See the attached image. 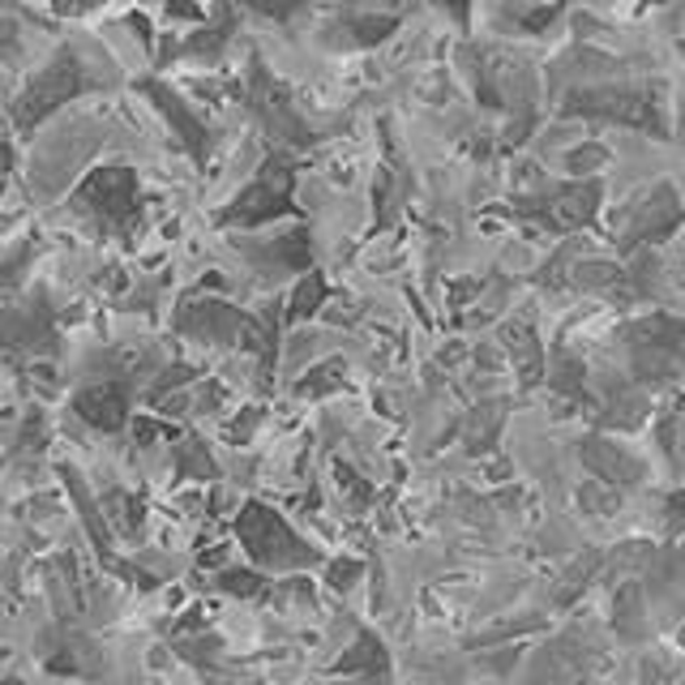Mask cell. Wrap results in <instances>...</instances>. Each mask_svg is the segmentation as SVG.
<instances>
[{"label": "cell", "instance_id": "6da1fadb", "mask_svg": "<svg viewBox=\"0 0 685 685\" xmlns=\"http://www.w3.org/2000/svg\"><path fill=\"white\" fill-rule=\"evenodd\" d=\"M86 90V69L82 60L74 52H60L52 56V65L35 78V82L22 90V99L13 104V125L22 129V134H30L39 120H48L60 104H69V99H78Z\"/></svg>", "mask_w": 685, "mask_h": 685}, {"label": "cell", "instance_id": "7a4b0ae2", "mask_svg": "<svg viewBox=\"0 0 685 685\" xmlns=\"http://www.w3.org/2000/svg\"><path fill=\"white\" fill-rule=\"evenodd\" d=\"M292 167H287V159H271V164L262 167L257 176H253V185H248L227 211L219 215V223H227V227H257V223L274 219V215H287L292 211Z\"/></svg>", "mask_w": 685, "mask_h": 685}, {"label": "cell", "instance_id": "3957f363", "mask_svg": "<svg viewBox=\"0 0 685 685\" xmlns=\"http://www.w3.org/2000/svg\"><path fill=\"white\" fill-rule=\"evenodd\" d=\"M78 202L104 227H129L137 219V176L129 167H99L82 180Z\"/></svg>", "mask_w": 685, "mask_h": 685}, {"label": "cell", "instance_id": "277c9868", "mask_svg": "<svg viewBox=\"0 0 685 685\" xmlns=\"http://www.w3.org/2000/svg\"><path fill=\"white\" fill-rule=\"evenodd\" d=\"M248 104H253L257 120H262L278 141H309V129H304V120L296 116V108H292L287 90L274 82L262 65H253V78H248Z\"/></svg>", "mask_w": 685, "mask_h": 685}, {"label": "cell", "instance_id": "5b68a950", "mask_svg": "<svg viewBox=\"0 0 685 685\" xmlns=\"http://www.w3.org/2000/svg\"><path fill=\"white\" fill-rule=\"evenodd\" d=\"M596 206H600V185H561V189H552L548 197L536 202V215L548 223V227H557V232H575V227H587V223L596 219Z\"/></svg>", "mask_w": 685, "mask_h": 685}, {"label": "cell", "instance_id": "8992f818", "mask_svg": "<svg viewBox=\"0 0 685 685\" xmlns=\"http://www.w3.org/2000/svg\"><path fill=\"white\" fill-rule=\"evenodd\" d=\"M570 108L587 111V116H608V120H626V125H638V129H656L659 134V116L656 104L638 99L630 90H591V95H578Z\"/></svg>", "mask_w": 685, "mask_h": 685}, {"label": "cell", "instance_id": "52a82bcc", "mask_svg": "<svg viewBox=\"0 0 685 685\" xmlns=\"http://www.w3.org/2000/svg\"><path fill=\"white\" fill-rule=\"evenodd\" d=\"M146 90V99L155 104V108L164 111L167 125H176V134H180V141L193 150V159H206V146H211V137H206V125L193 116L189 108H185V99L176 95V90H167L164 82H146L141 86Z\"/></svg>", "mask_w": 685, "mask_h": 685}, {"label": "cell", "instance_id": "ba28073f", "mask_svg": "<svg viewBox=\"0 0 685 685\" xmlns=\"http://www.w3.org/2000/svg\"><path fill=\"white\" fill-rule=\"evenodd\" d=\"M78 411H82L95 429H120V420H125V394L116 385L86 390V394H78Z\"/></svg>", "mask_w": 685, "mask_h": 685}, {"label": "cell", "instance_id": "9c48e42d", "mask_svg": "<svg viewBox=\"0 0 685 685\" xmlns=\"http://www.w3.org/2000/svg\"><path fill=\"white\" fill-rule=\"evenodd\" d=\"M326 301V283H322V274H309L301 287H296V301H292V317H309L317 304Z\"/></svg>", "mask_w": 685, "mask_h": 685}, {"label": "cell", "instance_id": "30bf717a", "mask_svg": "<svg viewBox=\"0 0 685 685\" xmlns=\"http://www.w3.org/2000/svg\"><path fill=\"white\" fill-rule=\"evenodd\" d=\"M227 13H219V27H211V30H202V35H193L189 39V48L185 52H193V56H215L219 52V43L227 39Z\"/></svg>", "mask_w": 685, "mask_h": 685}, {"label": "cell", "instance_id": "8fae6325", "mask_svg": "<svg viewBox=\"0 0 685 685\" xmlns=\"http://www.w3.org/2000/svg\"><path fill=\"white\" fill-rule=\"evenodd\" d=\"M394 27H399L394 18H356V22H352V30H356L360 43H382Z\"/></svg>", "mask_w": 685, "mask_h": 685}, {"label": "cell", "instance_id": "7c38bea8", "mask_svg": "<svg viewBox=\"0 0 685 685\" xmlns=\"http://www.w3.org/2000/svg\"><path fill=\"white\" fill-rule=\"evenodd\" d=\"M248 9H257V13H266V18H278V22H283V18H292V13H296V9H301L304 0H245Z\"/></svg>", "mask_w": 685, "mask_h": 685}, {"label": "cell", "instance_id": "4fadbf2b", "mask_svg": "<svg viewBox=\"0 0 685 685\" xmlns=\"http://www.w3.org/2000/svg\"><path fill=\"white\" fill-rule=\"evenodd\" d=\"M18 43H22V30H18V22L0 18V56H4V60H13V56H18Z\"/></svg>", "mask_w": 685, "mask_h": 685}, {"label": "cell", "instance_id": "5bb4252c", "mask_svg": "<svg viewBox=\"0 0 685 685\" xmlns=\"http://www.w3.org/2000/svg\"><path fill=\"white\" fill-rule=\"evenodd\" d=\"M99 4H104V0H52L56 13H74V18H78V13H90V9H99Z\"/></svg>", "mask_w": 685, "mask_h": 685}, {"label": "cell", "instance_id": "9a60e30c", "mask_svg": "<svg viewBox=\"0 0 685 685\" xmlns=\"http://www.w3.org/2000/svg\"><path fill=\"white\" fill-rule=\"evenodd\" d=\"M167 9H172L176 18H197V13H202V4H197V0H167Z\"/></svg>", "mask_w": 685, "mask_h": 685}, {"label": "cell", "instance_id": "2e32d148", "mask_svg": "<svg viewBox=\"0 0 685 685\" xmlns=\"http://www.w3.org/2000/svg\"><path fill=\"white\" fill-rule=\"evenodd\" d=\"M441 4H450V13H454L459 22H467V0H441Z\"/></svg>", "mask_w": 685, "mask_h": 685}, {"label": "cell", "instance_id": "e0dca14e", "mask_svg": "<svg viewBox=\"0 0 685 685\" xmlns=\"http://www.w3.org/2000/svg\"><path fill=\"white\" fill-rule=\"evenodd\" d=\"M13 164V155H9V146H0V180H4V172Z\"/></svg>", "mask_w": 685, "mask_h": 685}]
</instances>
